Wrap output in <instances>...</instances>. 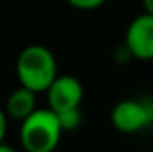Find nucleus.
<instances>
[{
	"mask_svg": "<svg viewBox=\"0 0 153 152\" xmlns=\"http://www.w3.org/2000/svg\"><path fill=\"white\" fill-rule=\"evenodd\" d=\"M125 50L139 61H153V14L135 16L125 31Z\"/></svg>",
	"mask_w": 153,
	"mask_h": 152,
	"instance_id": "4",
	"label": "nucleus"
},
{
	"mask_svg": "<svg viewBox=\"0 0 153 152\" xmlns=\"http://www.w3.org/2000/svg\"><path fill=\"white\" fill-rule=\"evenodd\" d=\"M5 132H7V114L4 109H0V143L5 138Z\"/></svg>",
	"mask_w": 153,
	"mask_h": 152,
	"instance_id": "9",
	"label": "nucleus"
},
{
	"mask_svg": "<svg viewBox=\"0 0 153 152\" xmlns=\"http://www.w3.org/2000/svg\"><path fill=\"white\" fill-rule=\"evenodd\" d=\"M57 75V59L48 47L29 45L20 52L16 59V77L20 86H25L34 93H45Z\"/></svg>",
	"mask_w": 153,
	"mask_h": 152,
	"instance_id": "1",
	"label": "nucleus"
},
{
	"mask_svg": "<svg viewBox=\"0 0 153 152\" xmlns=\"http://www.w3.org/2000/svg\"><path fill=\"white\" fill-rule=\"evenodd\" d=\"M66 2L76 11H96L107 0H66Z\"/></svg>",
	"mask_w": 153,
	"mask_h": 152,
	"instance_id": "8",
	"label": "nucleus"
},
{
	"mask_svg": "<svg viewBox=\"0 0 153 152\" xmlns=\"http://www.w3.org/2000/svg\"><path fill=\"white\" fill-rule=\"evenodd\" d=\"M36 95L32 90L20 86L14 91H11V95L5 100V114L13 120H25L29 114L36 109Z\"/></svg>",
	"mask_w": 153,
	"mask_h": 152,
	"instance_id": "6",
	"label": "nucleus"
},
{
	"mask_svg": "<svg viewBox=\"0 0 153 152\" xmlns=\"http://www.w3.org/2000/svg\"><path fill=\"white\" fill-rule=\"evenodd\" d=\"M62 136L57 114L50 108H36L20 127V143L25 152H53Z\"/></svg>",
	"mask_w": 153,
	"mask_h": 152,
	"instance_id": "2",
	"label": "nucleus"
},
{
	"mask_svg": "<svg viewBox=\"0 0 153 152\" xmlns=\"http://www.w3.org/2000/svg\"><path fill=\"white\" fill-rule=\"evenodd\" d=\"M111 122L123 134H135L153 125L152 99H123L111 111Z\"/></svg>",
	"mask_w": 153,
	"mask_h": 152,
	"instance_id": "3",
	"label": "nucleus"
},
{
	"mask_svg": "<svg viewBox=\"0 0 153 152\" xmlns=\"http://www.w3.org/2000/svg\"><path fill=\"white\" fill-rule=\"evenodd\" d=\"M57 114V120L61 123V129L62 132L66 131H75L80 127L82 123V109L80 108H75V109H66V111H61Z\"/></svg>",
	"mask_w": 153,
	"mask_h": 152,
	"instance_id": "7",
	"label": "nucleus"
},
{
	"mask_svg": "<svg viewBox=\"0 0 153 152\" xmlns=\"http://www.w3.org/2000/svg\"><path fill=\"white\" fill-rule=\"evenodd\" d=\"M45 93L48 99V108L53 113L80 108L84 100V86L73 75H57Z\"/></svg>",
	"mask_w": 153,
	"mask_h": 152,
	"instance_id": "5",
	"label": "nucleus"
},
{
	"mask_svg": "<svg viewBox=\"0 0 153 152\" xmlns=\"http://www.w3.org/2000/svg\"><path fill=\"white\" fill-rule=\"evenodd\" d=\"M143 5H144V13L153 14V0H143Z\"/></svg>",
	"mask_w": 153,
	"mask_h": 152,
	"instance_id": "10",
	"label": "nucleus"
},
{
	"mask_svg": "<svg viewBox=\"0 0 153 152\" xmlns=\"http://www.w3.org/2000/svg\"><path fill=\"white\" fill-rule=\"evenodd\" d=\"M0 152H16V149L14 147H11V145H7V143H0Z\"/></svg>",
	"mask_w": 153,
	"mask_h": 152,
	"instance_id": "11",
	"label": "nucleus"
}]
</instances>
